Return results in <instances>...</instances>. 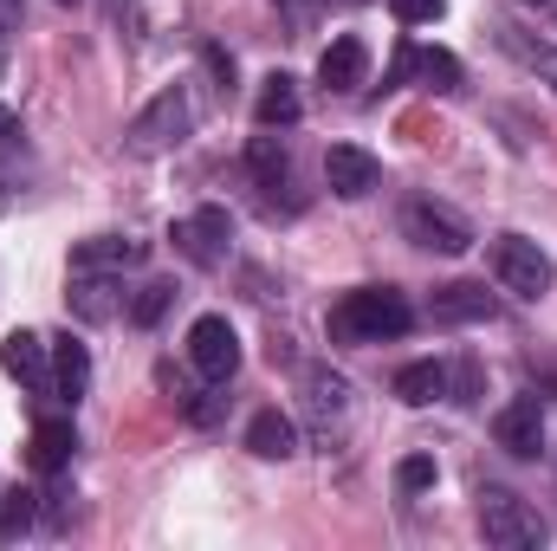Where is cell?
<instances>
[{
  "label": "cell",
  "instance_id": "44dd1931",
  "mask_svg": "<svg viewBox=\"0 0 557 551\" xmlns=\"http://www.w3.org/2000/svg\"><path fill=\"white\" fill-rule=\"evenodd\" d=\"M72 448H78V441H72V421H39V428H33V467H39V474H59V467L72 461Z\"/></svg>",
  "mask_w": 557,
  "mask_h": 551
},
{
  "label": "cell",
  "instance_id": "484cf974",
  "mask_svg": "<svg viewBox=\"0 0 557 551\" xmlns=\"http://www.w3.org/2000/svg\"><path fill=\"white\" fill-rule=\"evenodd\" d=\"M396 487H403V493H428V487H434V454H409V461H396Z\"/></svg>",
  "mask_w": 557,
  "mask_h": 551
},
{
  "label": "cell",
  "instance_id": "6da1fadb",
  "mask_svg": "<svg viewBox=\"0 0 557 551\" xmlns=\"http://www.w3.org/2000/svg\"><path fill=\"white\" fill-rule=\"evenodd\" d=\"M409 325H416V305L396 285H357L331 305V338L337 344H383V338H403Z\"/></svg>",
  "mask_w": 557,
  "mask_h": 551
},
{
  "label": "cell",
  "instance_id": "4316f807",
  "mask_svg": "<svg viewBox=\"0 0 557 551\" xmlns=\"http://www.w3.org/2000/svg\"><path fill=\"white\" fill-rule=\"evenodd\" d=\"M389 7H396L403 26H421V20H441L447 13V0H389Z\"/></svg>",
  "mask_w": 557,
  "mask_h": 551
},
{
  "label": "cell",
  "instance_id": "ba28073f",
  "mask_svg": "<svg viewBox=\"0 0 557 551\" xmlns=\"http://www.w3.org/2000/svg\"><path fill=\"white\" fill-rule=\"evenodd\" d=\"M0 370L13 383H26L33 396H52V344L39 331H7L0 338Z\"/></svg>",
  "mask_w": 557,
  "mask_h": 551
},
{
  "label": "cell",
  "instance_id": "3957f363",
  "mask_svg": "<svg viewBox=\"0 0 557 551\" xmlns=\"http://www.w3.org/2000/svg\"><path fill=\"white\" fill-rule=\"evenodd\" d=\"M480 532H486V546H499V551H532V546H545L552 526H545L519 493L480 487Z\"/></svg>",
  "mask_w": 557,
  "mask_h": 551
},
{
  "label": "cell",
  "instance_id": "7a4b0ae2",
  "mask_svg": "<svg viewBox=\"0 0 557 551\" xmlns=\"http://www.w3.org/2000/svg\"><path fill=\"white\" fill-rule=\"evenodd\" d=\"M195 124H201V98L188 85H169V91H156L137 118L124 124V149L131 156H169L175 143H188Z\"/></svg>",
  "mask_w": 557,
  "mask_h": 551
},
{
  "label": "cell",
  "instance_id": "cb8c5ba5",
  "mask_svg": "<svg viewBox=\"0 0 557 551\" xmlns=\"http://www.w3.org/2000/svg\"><path fill=\"white\" fill-rule=\"evenodd\" d=\"M409 72H421L434 91H460V59H454V52H441V46L416 52V65H409Z\"/></svg>",
  "mask_w": 557,
  "mask_h": 551
},
{
  "label": "cell",
  "instance_id": "52a82bcc",
  "mask_svg": "<svg viewBox=\"0 0 557 551\" xmlns=\"http://www.w3.org/2000/svg\"><path fill=\"white\" fill-rule=\"evenodd\" d=\"M188 364H195L208 383H227V377L240 370V338H234V325H227V318H195V331H188Z\"/></svg>",
  "mask_w": 557,
  "mask_h": 551
},
{
  "label": "cell",
  "instance_id": "f546056e",
  "mask_svg": "<svg viewBox=\"0 0 557 551\" xmlns=\"http://www.w3.org/2000/svg\"><path fill=\"white\" fill-rule=\"evenodd\" d=\"M525 7H557V0H525Z\"/></svg>",
  "mask_w": 557,
  "mask_h": 551
},
{
  "label": "cell",
  "instance_id": "9c48e42d",
  "mask_svg": "<svg viewBox=\"0 0 557 551\" xmlns=\"http://www.w3.org/2000/svg\"><path fill=\"white\" fill-rule=\"evenodd\" d=\"M493 311H499V298H493L480 279L434 285V298H428V318H434V325H486Z\"/></svg>",
  "mask_w": 557,
  "mask_h": 551
},
{
  "label": "cell",
  "instance_id": "ac0fdd59",
  "mask_svg": "<svg viewBox=\"0 0 557 551\" xmlns=\"http://www.w3.org/2000/svg\"><path fill=\"white\" fill-rule=\"evenodd\" d=\"M493 33H499V46H506V52H512V59H519L525 72H539V78H545V85L557 91V46L532 39V33H525V26H512V20H499Z\"/></svg>",
  "mask_w": 557,
  "mask_h": 551
},
{
  "label": "cell",
  "instance_id": "83f0119b",
  "mask_svg": "<svg viewBox=\"0 0 557 551\" xmlns=\"http://www.w3.org/2000/svg\"><path fill=\"white\" fill-rule=\"evenodd\" d=\"M7 33H20V0H0V46H7Z\"/></svg>",
  "mask_w": 557,
  "mask_h": 551
},
{
  "label": "cell",
  "instance_id": "2e32d148",
  "mask_svg": "<svg viewBox=\"0 0 557 551\" xmlns=\"http://www.w3.org/2000/svg\"><path fill=\"white\" fill-rule=\"evenodd\" d=\"M85 390H91V351L78 338H52V396L78 403Z\"/></svg>",
  "mask_w": 557,
  "mask_h": 551
},
{
  "label": "cell",
  "instance_id": "e0dca14e",
  "mask_svg": "<svg viewBox=\"0 0 557 551\" xmlns=\"http://www.w3.org/2000/svg\"><path fill=\"white\" fill-rule=\"evenodd\" d=\"M247 448H253L260 461H292V454H298V428H292V415L260 409L253 421H247Z\"/></svg>",
  "mask_w": 557,
  "mask_h": 551
},
{
  "label": "cell",
  "instance_id": "8fae6325",
  "mask_svg": "<svg viewBox=\"0 0 557 551\" xmlns=\"http://www.w3.org/2000/svg\"><path fill=\"white\" fill-rule=\"evenodd\" d=\"M493 441H499L506 454L532 461V454L545 448V409H539V396H519V403H506V409L493 415Z\"/></svg>",
  "mask_w": 557,
  "mask_h": 551
},
{
  "label": "cell",
  "instance_id": "7c38bea8",
  "mask_svg": "<svg viewBox=\"0 0 557 551\" xmlns=\"http://www.w3.org/2000/svg\"><path fill=\"white\" fill-rule=\"evenodd\" d=\"M72 318H85V325H111L117 311H124V279L117 273H78L72 267Z\"/></svg>",
  "mask_w": 557,
  "mask_h": 551
},
{
  "label": "cell",
  "instance_id": "7402d4cb",
  "mask_svg": "<svg viewBox=\"0 0 557 551\" xmlns=\"http://www.w3.org/2000/svg\"><path fill=\"white\" fill-rule=\"evenodd\" d=\"M247 162H253V175H260V188H285L292 182V156H285V143L267 131V137H253L247 149Z\"/></svg>",
  "mask_w": 557,
  "mask_h": 551
},
{
  "label": "cell",
  "instance_id": "5bb4252c",
  "mask_svg": "<svg viewBox=\"0 0 557 551\" xmlns=\"http://www.w3.org/2000/svg\"><path fill=\"white\" fill-rule=\"evenodd\" d=\"M318 78H324V91H357V85L370 78V46H363L357 33L331 39L324 59H318Z\"/></svg>",
  "mask_w": 557,
  "mask_h": 551
},
{
  "label": "cell",
  "instance_id": "4dcf8cb0",
  "mask_svg": "<svg viewBox=\"0 0 557 551\" xmlns=\"http://www.w3.org/2000/svg\"><path fill=\"white\" fill-rule=\"evenodd\" d=\"M0 215H7V188H0Z\"/></svg>",
  "mask_w": 557,
  "mask_h": 551
},
{
  "label": "cell",
  "instance_id": "603a6c76",
  "mask_svg": "<svg viewBox=\"0 0 557 551\" xmlns=\"http://www.w3.org/2000/svg\"><path fill=\"white\" fill-rule=\"evenodd\" d=\"M33 519H39V493H0V539H20V532H33Z\"/></svg>",
  "mask_w": 557,
  "mask_h": 551
},
{
  "label": "cell",
  "instance_id": "8992f818",
  "mask_svg": "<svg viewBox=\"0 0 557 551\" xmlns=\"http://www.w3.org/2000/svg\"><path fill=\"white\" fill-rule=\"evenodd\" d=\"M169 241H175V254H182L188 267L214 273V267H227V254H234V221H227V208H195V215H182V221L169 228Z\"/></svg>",
  "mask_w": 557,
  "mask_h": 551
},
{
  "label": "cell",
  "instance_id": "5b68a950",
  "mask_svg": "<svg viewBox=\"0 0 557 551\" xmlns=\"http://www.w3.org/2000/svg\"><path fill=\"white\" fill-rule=\"evenodd\" d=\"M403 241H416L421 254H467V247H473V228H467V215H454L447 201L416 195V201H403Z\"/></svg>",
  "mask_w": 557,
  "mask_h": 551
},
{
  "label": "cell",
  "instance_id": "9a60e30c",
  "mask_svg": "<svg viewBox=\"0 0 557 551\" xmlns=\"http://www.w3.org/2000/svg\"><path fill=\"white\" fill-rule=\"evenodd\" d=\"M305 409H311V421L331 434L344 415H350V383L337 377V370H324V364H311L305 370Z\"/></svg>",
  "mask_w": 557,
  "mask_h": 551
},
{
  "label": "cell",
  "instance_id": "d6986e66",
  "mask_svg": "<svg viewBox=\"0 0 557 551\" xmlns=\"http://www.w3.org/2000/svg\"><path fill=\"white\" fill-rule=\"evenodd\" d=\"M253 118H260V131H285V124H298L305 118V105H298V85L273 72L267 85H260V98H253Z\"/></svg>",
  "mask_w": 557,
  "mask_h": 551
},
{
  "label": "cell",
  "instance_id": "4fadbf2b",
  "mask_svg": "<svg viewBox=\"0 0 557 551\" xmlns=\"http://www.w3.org/2000/svg\"><path fill=\"white\" fill-rule=\"evenodd\" d=\"M143 260H149V247L131 241V234H98V241H78L72 247V267L78 273H131Z\"/></svg>",
  "mask_w": 557,
  "mask_h": 551
},
{
  "label": "cell",
  "instance_id": "30bf717a",
  "mask_svg": "<svg viewBox=\"0 0 557 551\" xmlns=\"http://www.w3.org/2000/svg\"><path fill=\"white\" fill-rule=\"evenodd\" d=\"M324 182H331V195L363 201V195L383 182V169H376L370 149H357V143H331V156H324Z\"/></svg>",
  "mask_w": 557,
  "mask_h": 551
},
{
  "label": "cell",
  "instance_id": "f1b7e54d",
  "mask_svg": "<svg viewBox=\"0 0 557 551\" xmlns=\"http://www.w3.org/2000/svg\"><path fill=\"white\" fill-rule=\"evenodd\" d=\"M13 137H20V118H13V111L0 105V143H13Z\"/></svg>",
  "mask_w": 557,
  "mask_h": 551
},
{
  "label": "cell",
  "instance_id": "1f68e13d",
  "mask_svg": "<svg viewBox=\"0 0 557 551\" xmlns=\"http://www.w3.org/2000/svg\"><path fill=\"white\" fill-rule=\"evenodd\" d=\"M59 7H78V0H59Z\"/></svg>",
  "mask_w": 557,
  "mask_h": 551
},
{
  "label": "cell",
  "instance_id": "277c9868",
  "mask_svg": "<svg viewBox=\"0 0 557 551\" xmlns=\"http://www.w3.org/2000/svg\"><path fill=\"white\" fill-rule=\"evenodd\" d=\"M486 260H493V279H499L506 292H519V298H545L552 279H557L552 254H545L539 241H525V234H499Z\"/></svg>",
  "mask_w": 557,
  "mask_h": 551
},
{
  "label": "cell",
  "instance_id": "d4e9b609",
  "mask_svg": "<svg viewBox=\"0 0 557 551\" xmlns=\"http://www.w3.org/2000/svg\"><path fill=\"white\" fill-rule=\"evenodd\" d=\"M169 305H175V285H162V279H156V285H143L137 298H131V318H137V325H156Z\"/></svg>",
  "mask_w": 557,
  "mask_h": 551
},
{
  "label": "cell",
  "instance_id": "ffe728a7",
  "mask_svg": "<svg viewBox=\"0 0 557 551\" xmlns=\"http://www.w3.org/2000/svg\"><path fill=\"white\" fill-rule=\"evenodd\" d=\"M396 396H403L409 409H428V403H441V396H447V364H434V357H421V364H403V370H396Z\"/></svg>",
  "mask_w": 557,
  "mask_h": 551
}]
</instances>
